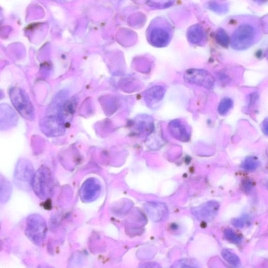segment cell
<instances>
[{"label":"cell","mask_w":268,"mask_h":268,"mask_svg":"<svg viewBox=\"0 0 268 268\" xmlns=\"http://www.w3.org/2000/svg\"><path fill=\"white\" fill-rule=\"evenodd\" d=\"M233 103L231 99L229 98H224L220 102L218 106V112L220 115H226L232 108Z\"/></svg>","instance_id":"obj_14"},{"label":"cell","mask_w":268,"mask_h":268,"mask_svg":"<svg viewBox=\"0 0 268 268\" xmlns=\"http://www.w3.org/2000/svg\"><path fill=\"white\" fill-rule=\"evenodd\" d=\"M9 95L14 107L22 117L28 121L33 120L36 112L25 91L18 87H14L10 90Z\"/></svg>","instance_id":"obj_4"},{"label":"cell","mask_w":268,"mask_h":268,"mask_svg":"<svg viewBox=\"0 0 268 268\" xmlns=\"http://www.w3.org/2000/svg\"><path fill=\"white\" fill-rule=\"evenodd\" d=\"M224 235L227 240L233 243H240L242 241V238L237 235L234 231L230 229L225 230Z\"/></svg>","instance_id":"obj_18"},{"label":"cell","mask_w":268,"mask_h":268,"mask_svg":"<svg viewBox=\"0 0 268 268\" xmlns=\"http://www.w3.org/2000/svg\"><path fill=\"white\" fill-rule=\"evenodd\" d=\"M183 78L186 83L208 89L212 88L215 83L213 76L204 69H190L185 73Z\"/></svg>","instance_id":"obj_7"},{"label":"cell","mask_w":268,"mask_h":268,"mask_svg":"<svg viewBox=\"0 0 268 268\" xmlns=\"http://www.w3.org/2000/svg\"><path fill=\"white\" fill-rule=\"evenodd\" d=\"M47 225L44 218L39 214H32L27 219L26 234L37 245H41L45 239Z\"/></svg>","instance_id":"obj_6"},{"label":"cell","mask_w":268,"mask_h":268,"mask_svg":"<svg viewBox=\"0 0 268 268\" xmlns=\"http://www.w3.org/2000/svg\"><path fill=\"white\" fill-rule=\"evenodd\" d=\"M148 214L155 222H159L167 218L168 208L166 205L162 203H150L147 205Z\"/></svg>","instance_id":"obj_11"},{"label":"cell","mask_w":268,"mask_h":268,"mask_svg":"<svg viewBox=\"0 0 268 268\" xmlns=\"http://www.w3.org/2000/svg\"><path fill=\"white\" fill-rule=\"evenodd\" d=\"M188 38L193 44H201L205 39V33L200 27L195 26L188 31Z\"/></svg>","instance_id":"obj_13"},{"label":"cell","mask_w":268,"mask_h":268,"mask_svg":"<svg viewBox=\"0 0 268 268\" xmlns=\"http://www.w3.org/2000/svg\"><path fill=\"white\" fill-rule=\"evenodd\" d=\"M172 267H197L199 264L194 259H184L176 261L171 266Z\"/></svg>","instance_id":"obj_17"},{"label":"cell","mask_w":268,"mask_h":268,"mask_svg":"<svg viewBox=\"0 0 268 268\" xmlns=\"http://www.w3.org/2000/svg\"><path fill=\"white\" fill-rule=\"evenodd\" d=\"M18 122V116L13 108L7 104H0V131L13 129Z\"/></svg>","instance_id":"obj_9"},{"label":"cell","mask_w":268,"mask_h":268,"mask_svg":"<svg viewBox=\"0 0 268 268\" xmlns=\"http://www.w3.org/2000/svg\"><path fill=\"white\" fill-rule=\"evenodd\" d=\"M232 224L236 227L242 228L244 225V222L241 218H236L232 220Z\"/></svg>","instance_id":"obj_19"},{"label":"cell","mask_w":268,"mask_h":268,"mask_svg":"<svg viewBox=\"0 0 268 268\" xmlns=\"http://www.w3.org/2000/svg\"><path fill=\"white\" fill-rule=\"evenodd\" d=\"M219 209V203L216 201H211L193 207L191 209V212L197 219L202 222H209L217 215Z\"/></svg>","instance_id":"obj_8"},{"label":"cell","mask_w":268,"mask_h":268,"mask_svg":"<svg viewBox=\"0 0 268 268\" xmlns=\"http://www.w3.org/2000/svg\"><path fill=\"white\" fill-rule=\"evenodd\" d=\"M259 166V162L257 158L253 156L247 157L242 162L241 167L243 169L249 171H253Z\"/></svg>","instance_id":"obj_16"},{"label":"cell","mask_w":268,"mask_h":268,"mask_svg":"<svg viewBox=\"0 0 268 268\" xmlns=\"http://www.w3.org/2000/svg\"><path fill=\"white\" fill-rule=\"evenodd\" d=\"M222 255L223 258L230 264L236 267L240 265V259L236 254L227 249H224L222 251Z\"/></svg>","instance_id":"obj_15"},{"label":"cell","mask_w":268,"mask_h":268,"mask_svg":"<svg viewBox=\"0 0 268 268\" xmlns=\"http://www.w3.org/2000/svg\"><path fill=\"white\" fill-rule=\"evenodd\" d=\"M32 189L40 199L44 200L50 197L54 190V182L50 170L46 167H41L35 172Z\"/></svg>","instance_id":"obj_3"},{"label":"cell","mask_w":268,"mask_h":268,"mask_svg":"<svg viewBox=\"0 0 268 268\" xmlns=\"http://www.w3.org/2000/svg\"><path fill=\"white\" fill-rule=\"evenodd\" d=\"M173 34L170 22L165 18H158L150 25L148 39L151 45L157 48H164L170 43Z\"/></svg>","instance_id":"obj_2"},{"label":"cell","mask_w":268,"mask_h":268,"mask_svg":"<svg viewBox=\"0 0 268 268\" xmlns=\"http://www.w3.org/2000/svg\"><path fill=\"white\" fill-rule=\"evenodd\" d=\"M169 130L171 135L179 141H189L191 137L190 130L187 124L180 120L172 121L169 125Z\"/></svg>","instance_id":"obj_10"},{"label":"cell","mask_w":268,"mask_h":268,"mask_svg":"<svg viewBox=\"0 0 268 268\" xmlns=\"http://www.w3.org/2000/svg\"><path fill=\"white\" fill-rule=\"evenodd\" d=\"M222 28L231 48L237 51L249 49L257 43L262 36L260 20L255 16L230 17L225 21Z\"/></svg>","instance_id":"obj_1"},{"label":"cell","mask_w":268,"mask_h":268,"mask_svg":"<svg viewBox=\"0 0 268 268\" xmlns=\"http://www.w3.org/2000/svg\"><path fill=\"white\" fill-rule=\"evenodd\" d=\"M13 191L11 183L0 173V203H7L10 199Z\"/></svg>","instance_id":"obj_12"},{"label":"cell","mask_w":268,"mask_h":268,"mask_svg":"<svg viewBox=\"0 0 268 268\" xmlns=\"http://www.w3.org/2000/svg\"><path fill=\"white\" fill-rule=\"evenodd\" d=\"M34 174L32 163L27 159L21 158L17 162L14 173V179L16 185L23 191L31 190Z\"/></svg>","instance_id":"obj_5"}]
</instances>
